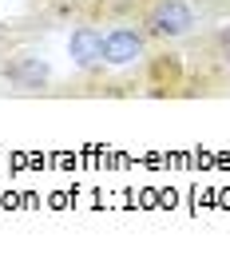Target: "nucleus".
I'll use <instances>...</instances> for the list:
<instances>
[{
	"label": "nucleus",
	"instance_id": "nucleus-1",
	"mask_svg": "<svg viewBox=\"0 0 230 258\" xmlns=\"http://www.w3.org/2000/svg\"><path fill=\"white\" fill-rule=\"evenodd\" d=\"M143 24H147V32L159 36V40H179V36L198 28V8L191 0H155Z\"/></svg>",
	"mask_w": 230,
	"mask_h": 258
},
{
	"label": "nucleus",
	"instance_id": "nucleus-2",
	"mask_svg": "<svg viewBox=\"0 0 230 258\" xmlns=\"http://www.w3.org/2000/svg\"><path fill=\"white\" fill-rule=\"evenodd\" d=\"M143 52H147V40L131 24H115L111 32H103V64L107 68H131L143 60Z\"/></svg>",
	"mask_w": 230,
	"mask_h": 258
},
{
	"label": "nucleus",
	"instance_id": "nucleus-3",
	"mask_svg": "<svg viewBox=\"0 0 230 258\" xmlns=\"http://www.w3.org/2000/svg\"><path fill=\"white\" fill-rule=\"evenodd\" d=\"M67 60L80 68V72H96L103 68V32L96 24H80L67 36Z\"/></svg>",
	"mask_w": 230,
	"mask_h": 258
},
{
	"label": "nucleus",
	"instance_id": "nucleus-4",
	"mask_svg": "<svg viewBox=\"0 0 230 258\" xmlns=\"http://www.w3.org/2000/svg\"><path fill=\"white\" fill-rule=\"evenodd\" d=\"M4 76L20 92H40V88H48L52 68H48V60H40V56H16V60L4 64Z\"/></svg>",
	"mask_w": 230,
	"mask_h": 258
}]
</instances>
